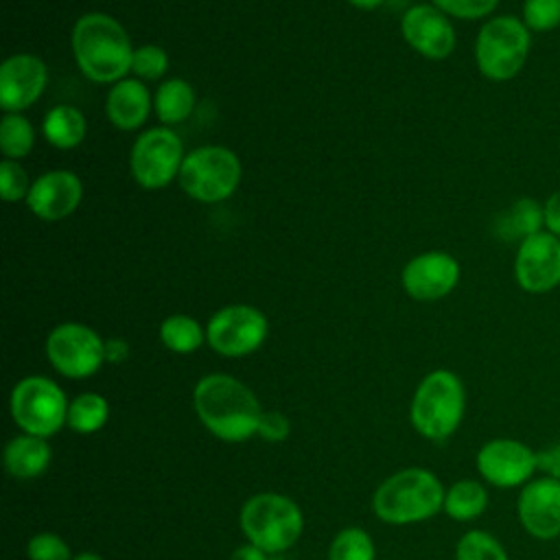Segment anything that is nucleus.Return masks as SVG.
I'll use <instances>...</instances> for the list:
<instances>
[{
  "mask_svg": "<svg viewBox=\"0 0 560 560\" xmlns=\"http://www.w3.org/2000/svg\"><path fill=\"white\" fill-rule=\"evenodd\" d=\"M455 560H510L505 547L490 532L468 529L455 545Z\"/></svg>",
  "mask_w": 560,
  "mask_h": 560,
  "instance_id": "c85d7f7f",
  "label": "nucleus"
},
{
  "mask_svg": "<svg viewBox=\"0 0 560 560\" xmlns=\"http://www.w3.org/2000/svg\"><path fill=\"white\" fill-rule=\"evenodd\" d=\"M168 68V57L164 48L155 44H147L133 50L131 59V72L140 79H160Z\"/></svg>",
  "mask_w": 560,
  "mask_h": 560,
  "instance_id": "2f4dec72",
  "label": "nucleus"
},
{
  "mask_svg": "<svg viewBox=\"0 0 560 560\" xmlns=\"http://www.w3.org/2000/svg\"><path fill=\"white\" fill-rule=\"evenodd\" d=\"M153 107L164 125L184 122L195 107V90L184 79H166L160 83Z\"/></svg>",
  "mask_w": 560,
  "mask_h": 560,
  "instance_id": "b1692460",
  "label": "nucleus"
},
{
  "mask_svg": "<svg viewBox=\"0 0 560 560\" xmlns=\"http://www.w3.org/2000/svg\"><path fill=\"white\" fill-rule=\"evenodd\" d=\"M442 13L459 20H479L490 15L499 0H431Z\"/></svg>",
  "mask_w": 560,
  "mask_h": 560,
  "instance_id": "473e14b6",
  "label": "nucleus"
},
{
  "mask_svg": "<svg viewBox=\"0 0 560 560\" xmlns=\"http://www.w3.org/2000/svg\"><path fill=\"white\" fill-rule=\"evenodd\" d=\"M538 470H542L547 477L560 479V444H551L538 451Z\"/></svg>",
  "mask_w": 560,
  "mask_h": 560,
  "instance_id": "c9c22d12",
  "label": "nucleus"
},
{
  "mask_svg": "<svg viewBox=\"0 0 560 560\" xmlns=\"http://www.w3.org/2000/svg\"><path fill=\"white\" fill-rule=\"evenodd\" d=\"M245 538L265 553H282L291 549L304 529L300 505L278 492H258L249 497L238 514Z\"/></svg>",
  "mask_w": 560,
  "mask_h": 560,
  "instance_id": "39448f33",
  "label": "nucleus"
},
{
  "mask_svg": "<svg viewBox=\"0 0 560 560\" xmlns=\"http://www.w3.org/2000/svg\"><path fill=\"white\" fill-rule=\"evenodd\" d=\"M72 560H105V558H103V556H98V553H92V551H83V553L74 556Z\"/></svg>",
  "mask_w": 560,
  "mask_h": 560,
  "instance_id": "a19ab883",
  "label": "nucleus"
},
{
  "mask_svg": "<svg viewBox=\"0 0 560 560\" xmlns=\"http://www.w3.org/2000/svg\"><path fill=\"white\" fill-rule=\"evenodd\" d=\"M407 44L429 59H446L455 48V28L435 4H413L400 22Z\"/></svg>",
  "mask_w": 560,
  "mask_h": 560,
  "instance_id": "2eb2a0df",
  "label": "nucleus"
},
{
  "mask_svg": "<svg viewBox=\"0 0 560 560\" xmlns=\"http://www.w3.org/2000/svg\"><path fill=\"white\" fill-rule=\"evenodd\" d=\"M514 278L525 293H549L560 287V236L542 230L518 243Z\"/></svg>",
  "mask_w": 560,
  "mask_h": 560,
  "instance_id": "ddd939ff",
  "label": "nucleus"
},
{
  "mask_svg": "<svg viewBox=\"0 0 560 560\" xmlns=\"http://www.w3.org/2000/svg\"><path fill=\"white\" fill-rule=\"evenodd\" d=\"M46 357L59 374L88 378L105 363V341L85 324L66 322L48 332Z\"/></svg>",
  "mask_w": 560,
  "mask_h": 560,
  "instance_id": "1a4fd4ad",
  "label": "nucleus"
},
{
  "mask_svg": "<svg viewBox=\"0 0 560 560\" xmlns=\"http://www.w3.org/2000/svg\"><path fill=\"white\" fill-rule=\"evenodd\" d=\"M151 109V96L144 83L140 79H122L114 83V88L107 94L105 112L114 127L122 131L138 129Z\"/></svg>",
  "mask_w": 560,
  "mask_h": 560,
  "instance_id": "6ab92c4d",
  "label": "nucleus"
},
{
  "mask_svg": "<svg viewBox=\"0 0 560 560\" xmlns=\"http://www.w3.org/2000/svg\"><path fill=\"white\" fill-rule=\"evenodd\" d=\"M72 52L81 72L94 83H118L131 70L129 35L105 13H85L72 28Z\"/></svg>",
  "mask_w": 560,
  "mask_h": 560,
  "instance_id": "f03ea898",
  "label": "nucleus"
},
{
  "mask_svg": "<svg viewBox=\"0 0 560 560\" xmlns=\"http://www.w3.org/2000/svg\"><path fill=\"white\" fill-rule=\"evenodd\" d=\"M68 398L63 389L46 376H26L15 383L9 409L22 433L52 438L68 422Z\"/></svg>",
  "mask_w": 560,
  "mask_h": 560,
  "instance_id": "0eeeda50",
  "label": "nucleus"
},
{
  "mask_svg": "<svg viewBox=\"0 0 560 560\" xmlns=\"http://www.w3.org/2000/svg\"><path fill=\"white\" fill-rule=\"evenodd\" d=\"M107 418H109V405L105 396L96 392H83L70 400L66 427H70L74 433L90 435L101 431Z\"/></svg>",
  "mask_w": 560,
  "mask_h": 560,
  "instance_id": "393cba45",
  "label": "nucleus"
},
{
  "mask_svg": "<svg viewBox=\"0 0 560 560\" xmlns=\"http://www.w3.org/2000/svg\"><path fill=\"white\" fill-rule=\"evenodd\" d=\"M83 197L81 179L70 171H48L31 184L26 203L44 221H61L72 214Z\"/></svg>",
  "mask_w": 560,
  "mask_h": 560,
  "instance_id": "a211bd4d",
  "label": "nucleus"
},
{
  "mask_svg": "<svg viewBox=\"0 0 560 560\" xmlns=\"http://www.w3.org/2000/svg\"><path fill=\"white\" fill-rule=\"evenodd\" d=\"M52 448L46 438L20 433L4 446V468L15 479H35L46 472Z\"/></svg>",
  "mask_w": 560,
  "mask_h": 560,
  "instance_id": "aec40b11",
  "label": "nucleus"
},
{
  "mask_svg": "<svg viewBox=\"0 0 560 560\" xmlns=\"http://www.w3.org/2000/svg\"><path fill=\"white\" fill-rule=\"evenodd\" d=\"M129 357V346L127 341L118 339V337H112L105 341V361L107 363H120Z\"/></svg>",
  "mask_w": 560,
  "mask_h": 560,
  "instance_id": "4c0bfd02",
  "label": "nucleus"
},
{
  "mask_svg": "<svg viewBox=\"0 0 560 560\" xmlns=\"http://www.w3.org/2000/svg\"><path fill=\"white\" fill-rule=\"evenodd\" d=\"M46 66L39 57L20 52L11 55L0 66V105L9 114L31 107L46 88Z\"/></svg>",
  "mask_w": 560,
  "mask_h": 560,
  "instance_id": "dca6fc26",
  "label": "nucleus"
},
{
  "mask_svg": "<svg viewBox=\"0 0 560 560\" xmlns=\"http://www.w3.org/2000/svg\"><path fill=\"white\" fill-rule=\"evenodd\" d=\"M267 317L249 304H232L217 311L206 326V341L223 357L256 352L267 337Z\"/></svg>",
  "mask_w": 560,
  "mask_h": 560,
  "instance_id": "f8f14e48",
  "label": "nucleus"
},
{
  "mask_svg": "<svg viewBox=\"0 0 560 560\" xmlns=\"http://www.w3.org/2000/svg\"><path fill=\"white\" fill-rule=\"evenodd\" d=\"M545 212L542 206L532 197L516 199L508 210H503L494 221V232L503 241L523 243L532 234L542 232Z\"/></svg>",
  "mask_w": 560,
  "mask_h": 560,
  "instance_id": "412c9836",
  "label": "nucleus"
},
{
  "mask_svg": "<svg viewBox=\"0 0 560 560\" xmlns=\"http://www.w3.org/2000/svg\"><path fill=\"white\" fill-rule=\"evenodd\" d=\"M28 190H31V184L24 168L13 160H4L0 164V192L4 201H18L26 197Z\"/></svg>",
  "mask_w": 560,
  "mask_h": 560,
  "instance_id": "72a5a7b5",
  "label": "nucleus"
},
{
  "mask_svg": "<svg viewBox=\"0 0 560 560\" xmlns=\"http://www.w3.org/2000/svg\"><path fill=\"white\" fill-rule=\"evenodd\" d=\"M446 488L429 468L411 466L389 475L372 497L374 514L389 525H413L444 510Z\"/></svg>",
  "mask_w": 560,
  "mask_h": 560,
  "instance_id": "7ed1b4c3",
  "label": "nucleus"
},
{
  "mask_svg": "<svg viewBox=\"0 0 560 560\" xmlns=\"http://www.w3.org/2000/svg\"><path fill=\"white\" fill-rule=\"evenodd\" d=\"M184 162L182 140L168 127H153L140 133L131 149V175L149 190L164 188L179 175Z\"/></svg>",
  "mask_w": 560,
  "mask_h": 560,
  "instance_id": "9d476101",
  "label": "nucleus"
},
{
  "mask_svg": "<svg viewBox=\"0 0 560 560\" xmlns=\"http://www.w3.org/2000/svg\"><path fill=\"white\" fill-rule=\"evenodd\" d=\"M521 20L532 33H549L560 26V0H525Z\"/></svg>",
  "mask_w": 560,
  "mask_h": 560,
  "instance_id": "c756f323",
  "label": "nucleus"
},
{
  "mask_svg": "<svg viewBox=\"0 0 560 560\" xmlns=\"http://www.w3.org/2000/svg\"><path fill=\"white\" fill-rule=\"evenodd\" d=\"M35 129L22 114H4L0 120V149L7 160H20L31 153Z\"/></svg>",
  "mask_w": 560,
  "mask_h": 560,
  "instance_id": "bb28decb",
  "label": "nucleus"
},
{
  "mask_svg": "<svg viewBox=\"0 0 560 560\" xmlns=\"http://www.w3.org/2000/svg\"><path fill=\"white\" fill-rule=\"evenodd\" d=\"M475 466L494 488H523L538 470V451L514 438H492L477 451Z\"/></svg>",
  "mask_w": 560,
  "mask_h": 560,
  "instance_id": "9b49d317",
  "label": "nucleus"
},
{
  "mask_svg": "<svg viewBox=\"0 0 560 560\" xmlns=\"http://www.w3.org/2000/svg\"><path fill=\"white\" fill-rule=\"evenodd\" d=\"M542 212H545V230L560 236V188L547 197V201L542 203Z\"/></svg>",
  "mask_w": 560,
  "mask_h": 560,
  "instance_id": "e433bc0d",
  "label": "nucleus"
},
{
  "mask_svg": "<svg viewBox=\"0 0 560 560\" xmlns=\"http://www.w3.org/2000/svg\"><path fill=\"white\" fill-rule=\"evenodd\" d=\"M44 136L57 149H72L85 138V116L74 105H55L44 118Z\"/></svg>",
  "mask_w": 560,
  "mask_h": 560,
  "instance_id": "5701e85b",
  "label": "nucleus"
},
{
  "mask_svg": "<svg viewBox=\"0 0 560 560\" xmlns=\"http://www.w3.org/2000/svg\"><path fill=\"white\" fill-rule=\"evenodd\" d=\"M291 433V422L284 413L280 411H262L258 435L265 442H284Z\"/></svg>",
  "mask_w": 560,
  "mask_h": 560,
  "instance_id": "f704fd0d",
  "label": "nucleus"
},
{
  "mask_svg": "<svg viewBox=\"0 0 560 560\" xmlns=\"http://www.w3.org/2000/svg\"><path fill=\"white\" fill-rule=\"evenodd\" d=\"M179 186L197 201L217 203L228 199L241 182V162L225 147H199L188 153L179 168Z\"/></svg>",
  "mask_w": 560,
  "mask_h": 560,
  "instance_id": "6e6552de",
  "label": "nucleus"
},
{
  "mask_svg": "<svg viewBox=\"0 0 560 560\" xmlns=\"http://www.w3.org/2000/svg\"><path fill=\"white\" fill-rule=\"evenodd\" d=\"M230 560H267V553H265L260 547L247 542V545L236 547V549L232 551Z\"/></svg>",
  "mask_w": 560,
  "mask_h": 560,
  "instance_id": "58836bf2",
  "label": "nucleus"
},
{
  "mask_svg": "<svg viewBox=\"0 0 560 560\" xmlns=\"http://www.w3.org/2000/svg\"><path fill=\"white\" fill-rule=\"evenodd\" d=\"M26 556L28 560H72L74 558L68 542L52 532H42L31 536L26 542Z\"/></svg>",
  "mask_w": 560,
  "mask_h": 560,
  "instance_id": "7c9ffc66",
  "label": "nucleus"
},
{
  "mask_svg": "<svg viewBox=\"0 0 560 560\" xmlns=\"http://www.w3.org/2000/svg\"><path fill=\"white\" fill-rule=\"evenodd\" d=\"M466 413V387L462 378L444 368L429 372L416 387L409 420L413 429L431 442L451 438Z\"/></svg>",
  "mask_w": 560,
  "mask_h": 560,
  "instance_id": "20e7f679",
  "label": "nucleus"
},
{
  "mask_svg": "<svg viewBox=\"0 0 560 560\" xmlns=\"http://www.w3.org/2000/svg\"><path fill=\"white\" fill-rule=\"evenodd\" d=\"M350 4H354V7H359V9H376L383 0H348Z\"/></svg>",
  "mask_w": 560,
  "mask_h": 560,
  "instance_id": "ea45409f",
  "label": "nucleus"
},
{
  "mask_svg": "<svg viewBox=\"0 0 560 560\" xmlns=\"http://www.w3.org/2000/svg\"><path fill=\"white\" fill-rule=\"evenodd\" d=\"M192 407L201 424L223 442L258 435L262 407L256 394L230 374H208L192 389Z\"/></svg>",
  "mask_w": 560,
  "mask_h": 560,
  "instance_id": "f257e3e1",
  "label": "nucleus"
},
{
  "mask_svg": "<svg viewBox=\"0 0 560 560\" xmlns=\"http://www.w3.org/2000/svg\"><path fill=\"white\" fill-rule=\"evenodd\" d=\"M328 560H376L372 536L363 527L341 529L328 547Z\"/></svg>",
  "mask_w": 560,
  "mask_h": 560,
  "instance_id": "cd10ccee",
  "label": "nucleus"
},
{
  "mask_svg": "<svg viewBox=\"0 0 560 560\" xmlns=\"http://www.w3.org/2000/svg\"><path fill=\"white\" fill-rule=\"evenodd\" d=\"M488 490L481 481L459 479L446 488L444 494V512L448 518L466 523L479 518L488 508Z\"/></svg>",
  "mask_w": 560,
  "mask_h": 560,
  "instance_id": "4be33fe9",
  "label": "nucleus"
},
{
  "mask_svg": "<svg viewBox=\"0 0 560 560\" xmlns=\"http://www.w3.org/2000/svg\"><path fill=\"white\" fill-rule=\"evenodd\" d=\"M160 339L168 350L177 354H188L206 341V332L201 330L197 319L188 315H168L160 324Z\"/></svg>",
  "mask_w": 560,
  "mask_h": 560,
  "instance_id": "a878e982",
  "label": "nucleus"
},
{
  "mask_svg": "<svg viewBox=\"0 0 560 560\" xmlns=\"http://www.w3.org/2000/svg\"><path fill=\"white\" fill-rule=\"evenodd\" d=\"M532 48V31L516 15L490 18L477 33L475 61L479 72L490 81L514 79Z\"/></svg>",
  "mask_w": 560,
  "mask_h": 560,
  "instance_id": "423d86ee",
  "label": "nucleus"
},
{
  "mask_svg": "<svg viewBox=\"0 0 560 560\" xmlns=\"http://www.w3.org/2000/svg\"><path fill=\"white\" fill-rule=\"evenodd\" d=\"M459 282V262L446 252H424L402 269V287L413 300L431 302L448 295Z\"/></svg>",
  "mask_w": 560,
  "mask_h": 560,
  "instance_id": "f3484780",
  "label": "nucleus"
},
{
  "mask_svg": "<svg viewBox=\"0 0 560 560\" xmlns=\"http://www.w3.org/2000/svg\"><path fill=\"white\" fill-rule=\"evenodd\" d=\"M516 516L521 527L536 540H553L560 536V479L534 477L516 499Z\"/></svg>",
  "mask_w": 560,
  "mask_h": 560,
  "instance_id": "4468645a",
  "label": "nucleus"
}]
</instances>
